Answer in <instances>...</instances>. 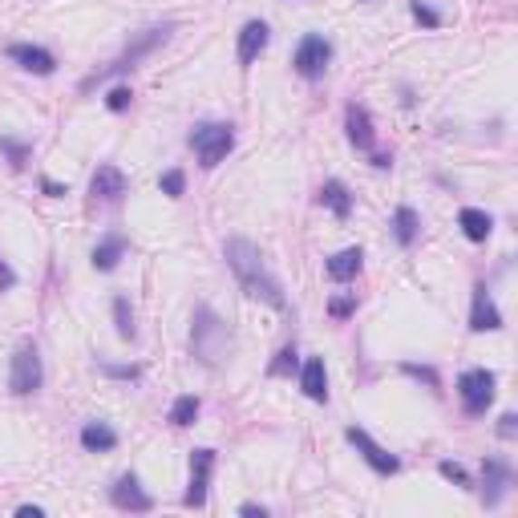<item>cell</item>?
Segmentation results:
<instances>
[{
    "instance_id": "6da1fadb",
    "label": "cell",
    "mask_w": 518,
    "mask_h": 518,
    "mask_svg": "<svg viewBox=\"0 0 518 518\" xmlns=\"http://www.w3.org/2000/svg\"><path fill=\"white\" fill-rule=\"evenodd\" d=\"M223 255H227V267L239 275V283H244L247 296L264 300V304H272V308H288L283 288L264 272V255H259L255 244H247V239H227V252Z\"/></svg>"
},
{
    "instance_id": "7a4b0ae2",
    "label": "cell",
    "mask_w": 518,
    "mask_h": 518,
    "mask_svg": "<svg viewBox=\"0 0 518 518\" xmlns=\"http://www.w3.org/2000/svg\"><path fill=\"white\" fill-rule=\"evenodd\" d=\"M191 349L195 357L203 360L206 369H219L231 352V328L223 316H215L211 308H195V321H191Z\"/></svg>"
},
{
    "instance_id": "3957f363",
    "label": "cell",
    "mask_w": 518,
    "mask_h": 518,
    "mask_svg": "<svg viewBox=\"0 0 518 518\" xmlns=\"http://www.w3.org/2000/svg\"><path fill=\"white\" fill-rule=\"evenodd\" d=\"M167 37H170V24H158V29H146L142 37H138L134 45H130L126 53L118 57L114 65H106V69H101V73H93L90 82L82 85V90H93V85H98V82H110V77H114V73H126V69H134V65L142 62L146 53H154V49H158V45H162V41H167Z\"/></svg>"
},
{
    "instance_id": "277c9868",
    "label": "cell",
    "mask_w": 518,
    "mask_h": 518,
    "mask_svg": "<svg viewBox=\"0 0 518 518\" xmlns=\"http://www.w3.org/2000/svg\"><path fill=\"white\" fill-rule=\"evenodd\" d=\"M191 146H195V154H198V162H203V167H219V162L231 154V146H235V130L223 126V122L198 126L195 134H191Z\"/></svg>"
},
{
    "instance_id": "5b68a950",
    "label": "cell",
    "mask_w": 518,
    "mask_h": 518,
    "mask_svg": "<svg viewBox=\"0 0 518 518\" xmlns=\"http://www.w3.org/2000/svg\"><path fill=\"white\" fill-rule=\"evenodd\" d=\"M457 393H462V409L470 413V417H478V413H486L490 401H494V373H490V369H470V373H462V381H457Z\"/></svg>"
},
{
    "instance_id": "8992f818",
    "label": "cell",
    "mask_w": 518,
    "mask_h": 518,
    "mask_svg": "<svg viewBox=\"0 0 518 518\" xmlns=\"http://www.w3.org/2000/svg\"><path fill=\"white\" fill-rule=\"evenodd\" d=\"M41 357H37V349L33 344H21L16 349V357H13V373H8V385H13V393H21V397H29V393H37L41 388Z\"/></svg>"
},
{
    "instance_id": "52a82bcc",
    "label": "cell",
    "mask_w": 518,
    "mask_h": 518,
    "mask_svg": "<svg viewBox=\"0 0 518 518\" xmlns=\"http://www.w3.org/2000/svg\"><path fill=\"white\" fill-rule=\"evenodd\" d=\"M328 62H332V45H328L321 33H308L296 49V73L312 82V77H321L328 69Z\"/></svg>"
},
{
    "instance_id": "ba28073f",
    "label": "cell",
    "mask_w": 518,
    "mask_h": 518,
    "mask_svg": "<svg viewBox=\"0 0 518 518\" xmlns=\"http://www.w3.org/2000/svg\"><path fill=\"white\" fill-rule=\"evenodd\" d=\"M349 442H352V446H357V450H360V454H365V462H369V465H373V470H377V474H397V470H401V462H397V457H393V454H388V450H381V446H377V442H373V437H369V434H365V429L349 426Z\"/></svg>"
},
{
    "instance_id": "9c48e42d",
    "label": "cell",
    "mask_w": 518,
    "mask_h": 518,
    "mask_svg": "<svg viewBox=\"0 0 518 518\" xmlns=\"http://www.w3.org/2000/svg\"><path fill=\"white\" fill-rule=\"evenodd\" d=\"M470 328H474V332H498V328H503V316H498V308H494V300H490L486 283H474Z\"/></svg>"
},
{
    "instance_id": "30bf717a",
    "label": "cell",
    "mask_w": 518,
    "mask_h": 518,
    "mask_svg": "<svg viewBox=\"0 0 518 518\" xmlns=\"http://www.w3.org/2000/svg\"><path fill=\"white\" fill-rule=\"evenodd\" d=\"M506 486H511V465L498 462V457H490L486 465H482V503L486 506H498L506 494Z\"/></svg>"
},
{
    "instance_id": "8fae6325",
    "label": "cell",
    "mask_w": 518,
    "mask_h": 518,
    "mask_svg": "<svg viewBox=\"0 0 518 518\" xmlns=\"http://www.w3.org/2000/svg\"><path fill=\"white\" fill-rule=\"evenodd\" d=\"M211 465H215V454H211V450H195V457H191V490H187V506H203V503H206Z\"/></svg>"
},
{
    "instance_id": "7c38bea8",
    "label": "cell",
    "mask_w": 518,
    "mask_h": 518,
    "mask_svg": "<svg viewBox=\"0 0 518 518\" xmlns=\"http://www.w3.org/2000/svg\"><path fill=\"white\" fill-rule=\"evenodd\" d=\"M8 57H13L21 69H29V73H37V77H49L57 69L53 62V53L49 49H41V45H13L8 49Z\"/></svg>"
},
{
    "instance_id": "4fadbf2b",
    "label": "cell",
    "mask_w": 518,
    "mask_h": 518,
    "mask_svg": "<svg viewBox=\"0 0 518 518\" xmlns=\"http://www.w3.org/2000/svg\"><path fill=\"white\" fill-rule=\"evenodd\" d=\"M110 498H114V506H122V511H150V494H146L142 486H138L134 474H122L118 478V486L110 490Z\"/></svg>"
},
{
    "instance_id": "5bb4252c",
    "label": "cell",
    "mask_w": 518,
    "mask_h": 518,
    "mask_svg": "<svg viewBox=\"0 0 518 518\" xmlns=\"http://www.w3.org/2000/svg\"><path fill=\"white\" fill-rule=\"evenodd\" d=\"M90 191L93 198H101V203H114V198H122L126 195V175L118 167H98L93 170V183H90Z\"/></svg>"
},
{
    "instance_id": "9a60e30c",
    "label": "cell",
    "mask_w": 518,
    "mask_h": 518,
    "mask_svg": "<svg viewBox=\"0 0 518 518\" xmlns=\"http://www.w3.org/2000/svg\"><path fill=\"white\" fill-rule=\"evenodd\" d=\"M267 41H272L267 24H264V21H247L244 33H239V65H252L255 57L267 49Z\"/></svg>"
},
{
    "instance_id": "2e32d148",
    "label": "cell",
    "mask_w": 518,
    "mask_h": 518,
    "mask_svg": "<svg viewBox=\"0 0 518 518\" xmlns=\"http://www.w3.org/2000/svg\"><path fill=\"white\" fill-rule=\"evenodd\" d=\"M300 388H304V397H312V401H328V373H324L321 357L304 360V369H300Z\"/></svg>"
},
{
    "instance_id": "e0dca14e",
    "label": "cell",
    "mask_w": 518,
    "mask_h": 518,
    "mask_svg": "<svg viewBox=\"0 0 518 518\" xmlns=\"http://www.w3.org/2000/svg\"><path fill=\"white\" fill-rule=\"evenodd\" d=\"M344 122H349V142L357 146V150H373L377 134H373V122H369V114L360 106H349V114H344Z\"/></svg>"
},
{
    "instance_id": "ac0fdd59",
    "label": "cell",
    "mask_w": 518,
    "mask_h": 518,
    "mask_svg": "<svg viewBox=\"0 0 518 518\" xmlns=\"http://www.w3.org/2000/svg\"><path fill=\"white\" fill-rule=\"evenodd\" d=\"M457 223H462V231H465V239H470V244H486L490 231H494L490 215H486V211H478V206H465V211L457 215Z\"/></svg>"
},
{
    "instance_id": "d6986e66",
    "label": "cell",
    "mask_w": 518,
    "mask_h": 518,
    "mask_svg": "<svg viewBox=\"0 0 518 518\" xmlns=\"http://www.w3.org/2000/svg\"><path fill=\"white\" fill-rule=\"evenodd\" d=\"M360 259H365L360 255V247H344V252H336L324 267H328V275H332L336 283H344V280H352V275L360 272Z\"/></svg>"
},
{
    "instance_id": "ffe728a7",
    "label": "cell",
    "mask_w": 518,
    "mask_h": 518,
    "mask_svg": "<svg viewBox=\"0 0 518 518\" xmlns=\"http://www.w3.org/2000/svg\"><path fill=\"white\" fill-rule=\"evenodd\" d=\"M122 255H126V239L122 235H106L98 247H93V267H98V272H114Z\"/></svg>"
},
{
    "instance_id": "44dd1931",
    "label": "cell",
    "mask_w": 518,
    "mask_h": 518,
    "mask_svg": "<svg viewBox=\"0 0 518 518\" xmlns=\"http://www.w3.org/2000/svg\"><path fill=\"white\" fill-rule=\"evenodd\" d=\"M321 203L336 215V219H349V211H352V198H349V187L344 183H324L321 187Z\"/></svg>"
},
{
    "instance_id": "7402d4cb",
    "label": "cell",
    "mask_w": 518,
    "mask_h": 518,
    "mask_svg": "<svg viewBox=\"0 0 518 518\" xmlns=\"http://www.w3.org/2000/svg\"><path fill=\"white\" fill-rule=\"evenodd\" d=\"M82 446H85V450H93V454H98V450H114L118 434L110 426H101V421H90V426L82 429Z\"/></svg>"
},
{
    "instance_id": "603a6c76",
    "label": "cell",
    "mask_w": 518,
    "mask_h": 518,
    "mask_svg": "<svg viewBox=\"0 0 518 518\" xmlns=\"http://www.w3.org/2000/svg\"><path fill=\"white\" fill-rule=\"evenodd\" d=\"M393 235H397V244H401V247H409L413 239H417V211H413V206H397Z\"/></svg>"
},
{
    "instance_id": "cb8c5ba5",
    "label": "cell",
    "mask_w": 518,
    "mask_h": 518,
    "mask_svg": "<svg viewBox=\"0 0 518 518\" xmlns=\"http://www.w3.org/2000/svg\"><path fill=\"white\" fill-rule=\"evenodd\" d=\"M114 324H118V336H122V341H134V312H130V300L126 296H118L114 300Z\"/></svg>"
},
{
    "instance_id": "d4e9b609",
    "label": "cell",
    "mask_w": 518,
    "mask_h": 518,
    "mask_svg": "<svg viewBox=\"0 0 518 518\" xmlns=\"http://www.w3.org/2000/svg\"><path fill=\"white\" fill-rule=\"evenodd\" d=\"M195 417H198V397H178V401L170 405V421H175V426H191Z\"/></svg>"
},
{
    "instance_id": "484cf974",
    "label": "cell",
    "mask_w": 518,
    "mask_h": 518,
    "mask_svg": "<svg viewBox=\"0 0 518 518\" xmlns=\"http://www.w3.org/2000/svg\"><path fill=\"white\" fill-rule=\"evenodd\" d=\"M162 195H170V198H178L187 191V178H183V170H167V175H162Z\"/></svg>"
},
{
    "instance_id": "4316f807",
    "label": "cell",
    "mask_w": 518,
    "mask_h": 518,
    "mask_svg": "<svg viewBox=\"0 0 518 518\" xmlns=\"http://www.w3.org/2000/svg\"><path fill=\"white\" fill-rule=\"evenodd\" d=\"M292 369H296V349L288 344V349H280V357L272 360V377H288Z\"/></svg>"
},
{
    "instance_id": "83f0119b",
    "label": "cell",
    "mask_w": 518,
    "mask_h": 518,
    "mask_svg": "<svg viewBox=\"0 0 518 518\" xmlns=\"http://www.w3.org/2000/svg\"><path fill=\"white\" fill-rule=\"evenodd\" d=\"M409 13H413V16H417V21H421V24H429V29H437V24H442V16H437V13H434V8H429V5H426V0H413V5H409Z\"/></svg>"
},
{
    "instance_id": "f1b7e54d",
    "label": "cell",
    "mask_w": 518,
    "mask_h": 518,
    "mask_svg": "<svg viewBox=\"0 0 518 518\" xmlns=\"http://www.w3.org/2000/svg\"><path fill=\"white\" fill-rule=\"evenodd\" d=\"M134 101V93H130V85H118V90H110V98H106V106L114 110V114H122V110Z\"/></svg>"
},
{
    "instance_id": "f546056e",
    "label": "cell",
    "mask_w": 518,
    "mask_h": 518,
    "mask_svg": "<svg viewBox=\"0 0 518 518\" xmlns=\"http://www.w3.org/2000/svg\"><path fill=\"white\" fill-rule=\"evenodd\" d=\"M5 154L13 158V167H24V158H29V146H21V142H13V138H5Z\"/></svg>"
},
{
    "instance_id": "4dcf8cb0",
    "label": "cell",
    "mask_w": 518,
    "mask_h": 518,
    "mask_svg": "<svg viewBox=\"0 0 518 518\" xmlns=\"http://www.w3.org/2000/svg\"><path fill=\"white\" fill-rule=\"evenodd\" d=\"M437 470H442L446 478H454L457 486H470V478H465V470H462V465H454V462H442V465H437Z\"/></svg>"
},
{
    "instance_id": "1f68e13d",
    "label": "cell",
    "mask_w": 518,
    "mask_h": 518,
    "mask_svg": "<svg viewBox=\"0 0 518 518\" xmlns=\"http://www.w3.org/2000/svg\"><path fill=\"white\" fill-rule=\"evenodd\" d=\"M110 377H122V381H134L138 377V365H101Z\"/></svg>"
},
{
    "instance_id": "d6a6232c",
    "label": "cell",
    "mask_w": 518,
    "mask_h": 518,
    "mask_svg": "<svg viewBox=\"0 0 518 518\" xmlns=\"http://www.w3.org/2000/svg\"><path fill=\"white\" fill-rule=\"evenodd\" d=\"M13 283H16V272L5 264V259H0V292H8V288H13Z\"/></svg>"
},
{
    "instance_id": "836d02e7",
    "label": "cell",
    "mask_w": 518,
    "mask_h": 518,
    "mask_svg": "<svg viewBox=\"0 0 518 518\" xmlns=\"http://www.w3.org/2000/svg\"><path fill=\"white\" fill-rule=\"evenodd\" d=\"M239 514H247V518H264L267 511H264V506H255V503H244V506H239Z\"/></svg>"
},
{
    "instance_id": "e575fe53",
    "label": "cell",
    "mask_w": 518,
    "mask_h": 518,
    "mask_svg": "<svg viewBox=\"0 0 518 518\" xmlns=\"http://www.w3.org/2000/svg\"><path fill=\"white\" fill-rule=\"evenodd\" d=\"M498 434H503V437H514V413H506V417H503V426H498Z\"/></svg>"
},
{
    "instance_id": "d590c367",
    "label": "cell",
    "mask_w": 518,
    "mask_h": 518,
    "mask_svg": "<svg viewBox=\"0 0 518 518\" xmlns=\"http://www.w3.org/2000/svg\"><path fill=\"white\" fill-rule=\"evenodd\" d=\"M16 514H21V518H41L45 511H41V506H21V511H16Z\"/></svg>"
},
{
    "instance_id": "8d00e7d4",
    "label": "cell",
    "mask_w": 518,
    "mask_h": 518,
    "mask_svg": "<svg viewBox=\"0 0 518 518\" xmlns=\"http://www.w3.org/2000/svg\"><path fill=\"white\" fill-rule=\"evenodd\" d=\"M41 187H45V191H49V195H65V187H57V183H53V178H45V183H41Z\"/></svg>"
}]
</instances>
